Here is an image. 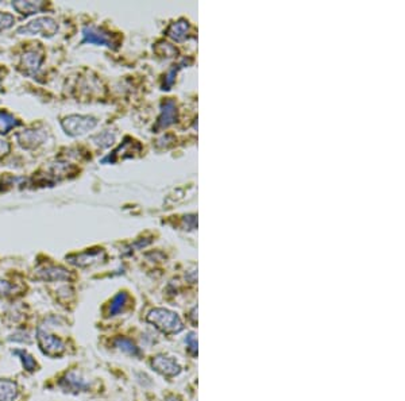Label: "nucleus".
Wrapping results in <instances>:
<instances>
[{
  "mask_svg": "<svg viewBox=\"0 0 405 401\" xmlns=\"http://www.w3.org/2000/svg\"><path fill=\"white\" fill-rule=\"evenodd\" d=\"M106 258V253L103 249H96V250H88L80 253V254H73L66 257V259L69 261L72 265L78 266V268H87L91 266L93 263L101 262Z\"/></svg>",
  "mask_w": 405,
  "mask_h": 401,
  "instance_id": "8",
  "label": "nucleus"
},
{
  "mask_svg": "<svg viewBox=\"0 0 405 401\" xmlns=\"http://www.w3.org/2000/svg\"><path fill=\"white\" fill-rule=\"evenodd\" d=\"M152 366L161 373L162 376L176 377L181 373V366L176 362V359L168 355H157L153 358Z\"/></svg>",
  "mask_w": 405,
  "mask_h": 401,
  "instance_id": "9",
  "label": "nucleus"
},
{
  "mask_svg": "<svg viewBox=\"0 0 405 401\" xmlns=\"http://www.w3.org/2000/svg\"><path fill=\"white\" fill-rule=\"evenodd\" d=\"M82 44L101 45V46H108L112 49L115 48L111 35L95 26H85L82 29Z\"/></svg>",
  "mask_w": 405,
  "mask_h": 401,
  "instance_id": "7",
  "label": "nucleus"
},
{
  "mask_svg": "<svg viewBox=\"0 0 405 401\" xmlns=\"http://www.w3.org/2000/svg\"><path fill=\"white\" fill-rule=\"evenodd\" d=\"M37 340H38L41 350L49 357H57L65 351V345H63L62 340L57 337H54V335H51L50 332H47L41 327L37 330Z\"/></svg>",
  "mask_w": 405,
  "mask_h": 401,
  "instance_id": "4",
  "label": "nucleus"
},
{
  "mask_svg": "<svg viewBox=\"0 0 405 401\" xmlns=\"http://www.w3.org/2000/svg\"><path fill=\"white\" fill-rule=\"evenodd\" d=\"M58 32L57 22L50 16H41L29 22L27 25L20 26L16 30L22 35H42L45 38H51Z\"/></svg>",
  "mask_w": 405,
  "mask_h": 401,
  "instance_id": "2",
  "label": "nucleus"
},
{
  "mask_svg": "<svg viewBox=\"0 0 405 401\" xmlns=\"http://www.w3.org/2000/svg\"><path fill=\"white\" fill-rule=\"evenodd\" d=\"M185 343L188 346V351L192 357H196L197 355V339L196 335L193 332H190L189 335L185 338Z\"/></svg>",
  "mask_w": 405,
  "mask_h": 401,
  "instance_id": "22",
  "label": "nucleus"
},
{
  "mask_svg": "<svg viewBox=\"0 0 405 401\" xmlns=\"http://www.w3.org/2000/svg\"><path fill=\"white\" fill-rule=\"evenodd\" d=\"M14 23H15V18L14 15L8 13H1L0 11V32H4L7 29L13 27Z\"/></svg>",
  "mask_w": 405,
  "mask_h": 401,
  "instance_id": "21",
  "label": "nucleus"
},
{
  "mask_svg": "<svg viewBox=\"0 0 405 401\" xmlns=\"http://www.w3.org/2000/svg\"><path fill=\"white\" fill-rule=\"evenodd\" d=\"M127 301H128V295L126 292H119L118 295L115 296L112 301H111V305H109V315L114 316V315L119 314L123 311V308L126 307Z\"/></svg>",
  "mask_w": 405,
  "mask_h": 401,
  "instance_id": "17",
  "label": "nucleus"
},
{
  "mask_svg": "<svg viewBox=\"0 0 405 401\" xmlns=\"http://www.w3.org/2000/svg\"><path fill=\"white\" fill-rule=\"evenodd\" d=\"M0 89H1V88H0Z\"/></svg>",
  "mask_w": 405,
  "mask_h": 401,
  "instance_id": "26",
  "label": "nucleus"
},
{
  "mask_svg": "<svg viewBox=\"0 0 405 401\" xmlns=\"http://www.w3.org/2000/svg\"><path fill=\"white\" fill-rule=\"evenodd\" d=\"M13 289V285L8 281L0 280V296H7Z\"/></svg>",
  "mask_w": 405,
  "mask_h": 401,
  "instance_id": "24",
  "label": "nucleus"
},
{
  "mask_svg": "<svg viewBox=\"0 0 405 401\" xmlns=\"http://www.w3.org/2000/svg\"><path fill=\"white\" fill-rule=\"evenodd\" d=\"M18 385L8 378H0V401H15L18 397Z\"/></svg>",
  "mask_w": 405,
  "mask_h": 401,
  "instance_id": "13",
  "label": "nucleus"
},
{
  "mask_svg": "<svg viewBox=\"0 0 405 401\" xmlns=\"http://www.w3.org/2000/svg\"><path fill=\"white\" fill-rule=\"evenodd\" d=\"M44 1H13V7L22 15H31V14L39 13L44 8Z\"/></svg>",
  "mask_w": 405,
  "mask_h": 401,
  "instance_id": "14",
  "label": "nucleus"
},
{
  "mask_svg": "<svg viewBox=\"0 0 405 401\" xmlns=\"http://www.w3.org/2000/svg\"><path fill=\"white\" fill-rule=\"evenodd\" d=\"M15 126H18V120L14 118V115L0 110V132L7 134Z\"/></svg>",
  "mask_w": 405,
  "mask_h": 401,
  "instance_id": "18",
  "label": "nucleus"
},
{
  "mask_svg": "<svg viewBox=\"0 0 405 401\" xmlns=\"http://www.w3.org/2000/svg\"><path fill=\"white\" fill-rule=\"evenodd\" d=\"M60 386L66 392L77 393V392H81V390H87L89 388V383L85 381L77 371H69L61 378Z\"/></svg>",
  "mask_w": 405,
  "mask_h": 401,
  "instance_id": "11",
  "label": "nucleus"
},
{
  "mask_svg": "<svg viewBox=\"0 0 405 401\" xmlns=\"http://www.w3.org/2000/svg\"><path fill=\"white\" fill-rule=\"evenodd\" d=\"M8 151H10V144L7 141H4V139L0 138V158L4 157Z\"/></svg>",
  "mask_w": 405,
  "mask_h": 401,
  "instance_id": "25",
  "label": "nucleus"
},
{
  "mask_svg": "<svg viewBox=\"0 0 405 401\" xmlns=\"http://www.w3.org/2000/svg\"><path fill=\"white\" fill-rule=\"evenodd\" d=\"M35 277L44 281H68L72 278V273L62 266L49 265L37 270Z\"/></svg>",
  "mask_w": 405,
  "mask_h": 401,
  "instance_id": "10",
  "label": "nucleus"
},
{
  "mask_svg": "<svg viewBox=\"0 0 405 401\" xmlns=\"http://www.w3.org/2000/svg\"><path fill=\"white\" fill-rule=\"evenodd\" d=\"M92 141L95 142L99 147H108L109 144H112V142L115 141V134H111L109 131H104L96 135L92 138Z\"/></svg>",
  "mask_w": 405,
  "mask_h": 401,
  "instance_id": "20",
  "label": "nucleus"
},
{
  "mask_svg": "<svg viewBox=\"0 0 405 401\" xmlns=\"http://www.w3.org/2000/svg\"><path fill=\"white\" fill-rule=\"evenodd\" d=\"M114 345H115V347H118L119 350L123 351L125 354H128V355H131V357H138V355L140 354V349L134 345L133 340H130V339H127V338H123V337H119V338L115 339Z\"/></svg>",
  "mask_w": 405,
  "mask_h": 401,
  "instance_id": "16",
  "label": "nucleus"
},
{
  "mask_svg": "<svg viewBox=\"0 0 405 401\" xmlns=\"http://www.w3.org/2000/svg\"><path fill=\"white\" fill-rule=\"evenodd\" d=\"M47 138V132L41 128H27L16 134V139L23 149L31 150L37 149L41 144H44Z\"/></svg>",
  "mask_w": 405,
  "mask_h": 401,
  "instance_id": "6",
  "label": "nucleus"
},
{
  "mask_svg": "<svg viewBox=\"0 0 405 401\" xmlns=\"http://www.w3.org/2000/svg\"><path fill=\"white\" fill-rule=\"evenodd\" d=\"M11 342H22V343H30L31 342V338L29 337V334L26 332H18V334H14L11 338L8 339Z\"/></svg>",
  "mask_w": 405,
  "mask_h": 401,
  "instance_id": "23",
  "label": "nucleus"
},
{
  "mask_svg": "<svg viewBox=\"0 0 405 401\" xmlns=\"http://www.w3.org/2000/svg\"><path fill=\"white\" fill-rule=\"evenodd\" d=\"M44 63V49L37 44L32 48H29L27 50L22 54L20 58V68L26 75L34 76L41 68Z\"/></svg>",
  "mask_w": 405,
  "mask_h": 401,
  "instance_id": "5",
  "label": "nucleus"
},
{
  "mask_svg": "<svg viewBox=\"0 0 405 401\" xmlns=\"http://www.w3.org/2000/svg\"><path fill=\"white\" fill-rule=\"evenodd\" d=\"M146 320L156 328H158L159 331L168 335L178 334L184 330V324L180 316L176 312L165 308H156L150 311Z\"/></svg>",
  "mask_w": 405,
  "mask_h": 401,
  "instance_id": "1",
  "label": "nucleus"
},
{
  "mask_svg": "<svg viewBox=\"0 0 405 401\" xmlns=\"http://www.w3.org/2000/svg\"><path fill=\"white\" fill-rule=\"evenodd\" d=\"M13 354H15V355H18V357H19V359L22 361V364H23V366H25V369L27 370V371H32V370H35V368H37V362H35V359L32 358V355H30L27 351L14 350Z\"/></svg>",
  "mask_w": 405,
  "mask_h": 401,
  "instance_id": "19",
  "label": "nucleus"
},
{
  "mask_svg": "<svg viewBox=\"0 0 405 401\" xmlns=\"http://www.w3.org/2000/svg\"><path fill=\"white\" fill-rule=\"evenodd\" d=\"M176 120V103L173 100H166L162 103V111H161V116H159L157 127L158 128H164L171 126V123H174Z\"/></svg>",
  "mask_w": 405,
  "mask_h": 401,
  "instance_id": "12",
  "label": "nucleus"
},
{
  "mask_svg": "<svg viewBox=\"0 0 405 401\" xmlns=\"http://www.w3.org/2000/svg\"><path fill=\"white\" fill-rule=\"evenodd\" d=\"M97 120L89 115H69L61 120L63 131L69 137H80L95 128Z\"/></svg>",
  "mask_w": 405,
  "mask_h": 401,
  "instance_id": "3",
  "label": "nucleus"
},
{
  "mask_svg": "<svg viewBox=\"0 0 405 401\" xmlns=\"http://www.w3.org/2000/svg\"><path fill=\"white\" fill-rule=\"evenodd\" d=\"M188 30H189V26L185 20H178L176 23L171 25V27L168 29V35L174 39V41H183L184 38L188 35Z\"/></svg>",
  "mask_w": 405,
  "mask_h": 401,
  "instance_id": "15",
  "label": "nucleus"
}]
</instances>
